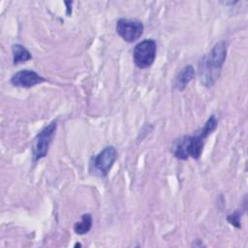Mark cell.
Here are the masks:
<instances>
[{
	"mask_svg": "<svg viewBox=\"0 0 248 248\" xmlns=\"http://www.w3.org/2000/svg\"><path fill=\"white\" fill-rule=\"evenodd\" d=\"M194 77H195V70L191 65H187L183 67L175 77V79L173 82L174 88L180 91L183 90L187 86V84L194 78Z\"/></svg>",
	"mask_w": 248,
	"mask_h": 248,
	"instance_id": "cell-8",
	"label": "cell"
},
{
	"mask_svg": "<svg viewBox=\"0 0 248 248\" xmlns=\"http://www.w3.org/2000/svg\"><path fill=\"white\" fill-rule=\"evenodd\" d=\"M228 220H229V222L231 223V224H232L233 226H235V227H237V228H239L240 226V223H239V215H238V213L237 212H235L234 214H232V215H230V216H228Z\"/></svg>",
	"mask_w": 248,
	"mask_h": 248,
	"instance_id": "cell-11",
	"label": "cell"
},
{
	"mask_svg": "<svg viewBox=\"0 0 248 248\" xmlns=\"http://www.w3.org/2000/svg\"><path fill=\"white\" fill-rule=\"evenodd\" d=\"M45 81V78L31 70H22L16 73L12 78L11 83L17 87H24L29 88Z\"/></svg>",
	"mask_w": 248,
	"mask_h": 248,
	"instance_id": "cell-7",
	"label": "cell"
},
{
	"mask_svg": "<svg viewBox=\"0 0 248 248\" xmlns=\"http://www.w3.org/2000/svg\"><path fill=\"white\" fill-rule=\"evenodd\" d=\"M116 32L124 41L132 43L141 37L143 25L137 19L120 18L116 23Z\"/></svg>",
	"mask_w": 248,
	"mask_h": 248,
	"instance_id": "cell-5",
	"label": "cell"
},
{
	"mask_svg": "<svg viewBox=\"0 0 248 248\" xmlns=\"http://www.w3.org/2000/svg\"><path fill=\"white\" fill-rule=\"evenodd\" d=\"M56 126H57V122L52 121L44 129H42L37 135V137L35 138L33 147H32L34 161H38L44 158L47 154L49 145L51 143L53 135L56 130Z\"/></svg>",
	"mask_w": 248,
	"mask_h": 248,
	"instance_id": "cell-4",
	"label": "cell"
},
{
	"mask_svg": "<svg viewBox=\"0 0 248 248\" xmlns=\"http://www.w3.org/2000/svg\"><path fill=\"white\" fill-rule=\"evenodd\" d=\"M116 149L112 145L107 146L95 157L94 167L102 175H107L116 160Z\"/></svg>",
	"mask_w": 248,
	"mask_h": 248,
	"instance_id": "cell-6",
	"label": "cell"
},
{
	"mask_svg": "<svg viewBox=\"0 0 248 248\" xmlns=\"http://www.w3.org/2000/svg\"><path fill=\"white\" fill-rule=\"evenodd\" d=\"M12 52H13V61L15 65L23 63L32 58L31 53L23 46L19 44H16L12 46Z\"/></svg>",
	"mask_w": 248,
	"mask_h": 248,
	"instance_id": "cell-9",
	"label": "cell"
},
{
	"mask_svg": "<svg viewBox=\"0 0 248 248\" xmlns=\"http://www.w3.org/2000/svg\"><path fill=\"white\" fill-rule=\"evenodd\" d=\"M92 227V217L89 213L83 214L81 216V220L77 222L74 226V231L78 234H84L90 231Z\"/></svg>",
	"mask_w": 248,
	"mask_h": 248,
	"instance_id": "cell-10",
	"label": "cell"
},
{
	"mask_svg": "<svg viewBox=\"0 0 248 248\" xmlns=\"http://www.w3.org/2000/svg\"><path fill=\"white\" fill-rule=\"evenodd\" d=\"M217 125L218 119L212 114L199 134L195 136H185L176 140L172 149L173 155L180 160H187L189 157L199 159L202 155L206 138L216 129Z\"/></svg>",
	"mask_w": 248,
	"mask_h": 248,
	"instance_id": "cell-1",
	"label": "cell"
},
{
	"mask_svg": "<svg viewBox=\"0 0 248 248\" xmlns=\"http://www.w3.org/2000/svg\"><path fill=\"white\" fill-rule=\"evenodd\" d=\"M157 46L155 41L149 39L139 43L134 48V62L137 67L146 69L150 67L156 57Z\"/></svg>",
	"mask_w": 248,
	"mask_h": 248,
	"instance_id": "cell-3",
	"label": "cell"
},
{
	"mask_svg": "<svg viewBox=\"0 0 248 248\" xmlns=\"http://www.w3.org/2000/svg\"><path fill=\"white\" fill-rule=\"evenodd\" d=\"M227 56V43L218 42L211 50L206 53L199 64V77L201 82L206 86H212L218 79Z\"/></svg>",
	"mask_w": 248,
	"mask_h": 248,
	"instance_id": "cell-2",
	"label": "cell"
}]
</instances>
